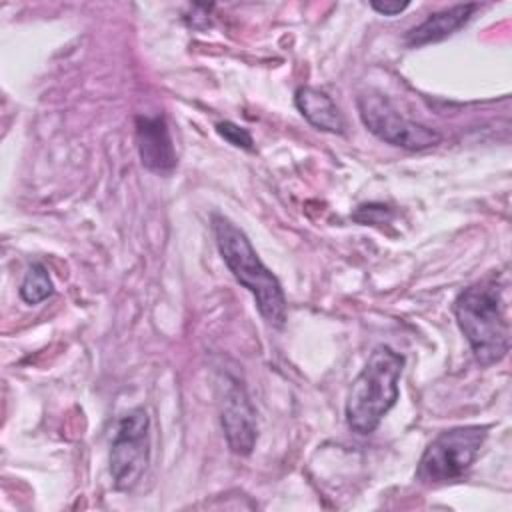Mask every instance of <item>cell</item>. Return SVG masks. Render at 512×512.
<instances>
[{
	"label": "cell",
	"instance_id": "7a4b0ae2",
	"mask_svg": "<svg viewBox=\"0 0 512 512\" xmlns=\"http://www.w3.org/2000/svg\"><path fill=\"white\" fill-rule=\"evenodd\" d=\"M212 230L224 264L236 282L254 296L262 318L272 326H282L286 322V296L282 284L260 260L246 232L222 214L212 216Z\"/></svg>",
	"mask_w": 512,
	"mask_h": 512
},
{
	"label": "cell",
	"instance_id": "9c48e42d",
	"mask_svg": "<svg viewBox=\"0 0 512 512\" xmlns=\"http://www.w3.org/2000/svg\"><path fill=\"white\" fill-rule=\"evenodd\" d=\"M478 10V4H456L452 8H444L440 12L430 14L424 22L406 32L404 42L410 48H420L426 44L442 42L454 32H458Z\"/></svg>",
	"mask_w": 512,
	"mask_h": 512
},
{
	"label": "cell",
	"instance_id": "6da1fadb",
	"mask_svg": "<svg viewBox=\"0 0 512 512\" xmlns=\"http://www.w3.org/2000/svg\"><path fill=\"white\" fill-rule=\"evenodd\" d=\"M502 288L496 276H490L470 284L454 300L458 328L480 366L498 364L510 350V324Z\"/></svg>",
	"mask_w": 512,
	"mask_h": 512
},
{
	"label": "cell",
	"instance_id": "30bf717a",
	"mask_svg": "<svg viewBox=\"0 0 512 512\" xmlns=\"http://www.w3.org/2000/svg\"><path fill=\"white\" fill-rule=\"evenodd\" d=\"M294 104L300 114L318 130L342 134L346 128L344 116L338 110L336 102L322 90L312 86H300L294 94Z\"/></svg>",
	"mask_w": 512,
	"mask_h": 512
},
{
	"label": "cell",
	"instance_id": "5bb4252c",
	"mask_svg": "<svg viewBox=\"0 0 512 512\" xmlns=\"http://www.w3.org/2000/svg\"><path fill=\"white\" fill-rule=\"evenodd\" d=\"M408 6H410V2H398V0H394V2H386V0L384 2H378V0L370 2V8L376 10L378 14H384V16H398Z\"/></svg>",
	"mask_w": 512,
	"mask_h": 512
},
{
	"label": "cell",
	"instance_id": "3957f363",
	"mask_svg": "<svg viewBox=\"0 0 512 512\" xmlns=\"http://www.w3.org/2000/svg\"><path fill=\"white\" fill-rule=\"evenodd\" d=\"M404 356L386 344L372 350L368 362L354 378L346 400V422L356 434H372L396 404Z\"/></svg>",
	"mask_w": 512,
	"mask_h": 512
},
{
	"label": "cell",
	"instance_id": "8fae6325",
	"mask_svg": "<svg viewBox=\"0 0 512 512\" xmlns=\"http://www.w3.org/2000/svg\"><path fill=\"white\" fill-rule=\"evenodd\" d=\"M54 294V284L48 268L42 262H32L20 284V298L26 304H40Z\"/></svg>",
	"mask_w": 512,
	"mask_h": 512
},
{
	"label": "cell",
	"instance_id": "8992f818",
	"mask_svg": "<svg viewBox=\"0 0 512 512\" xmlns=\"http://www.w3.org/2000/svg\"><path fill=\"white\" fill-rule=\"evenodd\" d=\"M150 418L138 406L120 418L110 448V474L114 488L120 492L132 490L146 472L150 460Z\"/></svg>",
	"mask_w": 512,
	"mask_h": 512
},
{
	"label": "cell",
	"instance_id": "ba28073f",
	"mask_svg": "<svg viewBox=\"0 0 512 512\" xmlns=\"http://www.w3.org/2000/svg\"><path fill=\"white\" fill-rule=\"evenodd\" d=\"M136 146L146 170L158 176H168L176 168V150L168 122L162 114L136 116Z\"/></svg>",
	"mask_w": 512,
	"mask_h": 512
},
{
	"label": "cell",
	"instance_id": "7c38bea8",
	"mask_svg": "<svg viewBox=\"0 0 512 512\" xmlns=\"http://www.w3.org/2000/svg\"><path fill=\"white\" fill-rule=\"evenodd\" d=\"M216 132H218L226 142H230V144L236 146V148H242V150H248V152L254 150L252 134H250L246 128H242V126H238V124H234V122H230V120L218 122V124H216Z\"/></svg>",
	"mask_w": 512,
	"mask_h": 512
},
{
	"label": "cell",
	"instance_id": "277c9868",
	"mask_svg": "<svg viewBox=\"0 0 512 512\" xmlns=\"http://www.w3.org/2000/svg\"><path fill=\"white\" fill-rule=\"evenodd\" d=\"M488 430V426L468 424L440 432L422 452L416 480L436 486L460 478L480 454Z\"/></svg>",
	"mask_w": 512,
	"mask_h": 512
},
{
	"label": "cell",
	"instance_id": "5b68a950",
	"mask_svg": "<svg viewBox=\"0 0 512 512\" xmlns=\"http://www.w3.org/2000/svg\"><path fill=\"white\" fill-rule=\"evenodd\" d=\"M356 106L362 124L386 144L404 150H426L442 140L438 130L402 116L396 106L382 94H360Z\"/></svg>",
	"mask_w": 512,
	"mask_h": 512
},
{
	"label": "cell",
	"instance_id": "4fadbf2b",
	"mask_svg": "<svg viewBox=\"0 0 512 512\" xmlns=\"http://www.w3.org/2000/svg\"><path fill=\"white\" fill-rule=\"evenodd\" d=\"M392 218L390 210L386 206H376V204H368V206H360L354 212V220L362 222V224H384Z\"/></svg>",
	"mask_w": 512,
	"mask_h": 512
},
{
	"label": "cell",
	"instance_id": "52a82bcc",
	"mask_svg": "<svg viewBox=\"0 0 512 512\" xmlns=\"http://www.w3.org/2000/svg\"><path fill=\"white\" fill-rule=\"evenodd\" d=\"M220 420L228 448L238 456H248L258 438L256 412L246 390L234 378L222 386Z\"/></svg>",
	"mask_w": 512,
	"mask_h": 512
}]
</instances>
